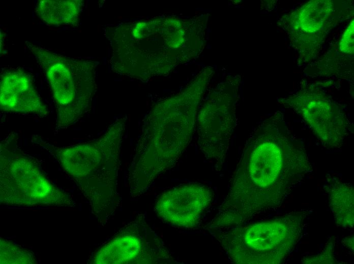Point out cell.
<instances>
[{
    "mask_svg": "<svg viewBox=\"0 0 354 264\" xmlns=\"http://www.w3.org/2000/svg\"><path fill=\"white\" fill-rule=\"evenodd\" d=\"M307 211L239 227L224 235L223 246L237 263L274 264L284 261L302 235Z\"/></svg>",
    "mask_w": 354,
    "mask_h": 264,
    "instance_id": "7a4b0ae2",
    "label": "cell"
},
{
    "mask_svg": "<svg viewBox=\"0 0 354 264\" xmlns=\"http://www.w3.org/2000/svg\"><path fill=\"white\" fill-rule=\"evenodd\" d=\"M78 1L43 0L38 1L36 12L44 22L51 25H72L78 18Z\"/></svg>",
    "mask_w": 354,
    "mask_h": 264,
    "instance_id": "9c48e42d",
    "label": "cell"
},
{
    "mask_svg": "<svg viewBox=\"0 0 354 264\" xmlns=\"http://www.w3.org/2000/svg\"><path fill=\"white\" fill-rule=\"evenodd\" d=\"M142 228L136 224L125 227L104 249L106 260L103 263H152L155 261L154 258H162L158 256L160 254L165 255L162 244L159 242L154 244V238H146L148 230L145 226Z\"/></svg>",
    "mask_w": 354,
    "mask_h": 264,
    "instance_id": "8992f818",
    "label": "cell"
},
{
    "mask_svg": "<svg viewBox=\"0 0 354 264\" xmlns=\"http://www.w3.org/2000/svg\"><path fill=\"white\" fill-rule=\"evenodd\" d=\"M353 20L349 24L341 39L339 48L347 53L353 52Z\"/></svg>",
    "mask_w": 354,
    "mask_h": 264,
    "instance_id": "8fae6325",
    "label": "cell"
},
{
    "mask_svg": "<svg viewBox=\"0 0 354 264\" xmlns=\"http://www.w3.org/2000/svg\"><path fill=\"white\" fill-rule=\"evenodd\" d=\"M213 192L200 184H187L164 193L158 200L155 210L164 221L182 227L195 225L212 201Z\"/></svg>",
    "mask_w": 354,
    "mask_h": 264,
    "instance_id": "277c9868",
    "label": "cell"
},
{
    "mask_svg": "<svg viewBox=\"0 0 354 264\" xmlns=\"http://www.w3.org/2000/svg\"><path fill=\"white\" fill-rule=\"evenodd\" d=\"M0 95L2 111L41 116L47 112L31 76L23 70H10L2 74Z\"/></svg>",
    "mask_w": 354,
    "mask_h": 264,
    "instance_id": "52a82bcc",
    "label": "cell"
},
{
    "mask_svg": "<svg viewBox=\"0 0 354 264\" xmlns=\"http://www.w3.org/2000/svg\"><path fill=\"white\" fill-rule=\"evenodd\" d=\"M331 2L313 1L304 5L300 11L299 24L305 31L319 30L331 11Z\"/></svg>",
    "mask_w": 354,
    "mask_h": 264,
    "instance_id": "30bf717a",
    "label": "cell"
},
{
    "mask_svg": "<svg viewBox=\"0 0 354 264\" xmlns=\"http://www.w3.org/2000/svg\"><path fill=\"white\" fill-rule=\"evenodd\" d=\"M297 107L315 136L329 148L341 146L350 124L341 110L328 99L306 96Z\"/></svg>",
    "mask_w": 354,
    "mask_h": 264,
    "instance_id": "5b68a950",
    "label": "cell"
},
{
    "mask_svg": "<svg viewBox=\"0 0 354 264\" xmlns=\"http://www.w3.org/2000/svg\"><path fill=\"white\" fill-rule=\"evenodd\" d=\"M44 70L55 100L60 124H72L80 112L79 60L27 42Z\"/></svg>",
    "mask_w": 354,
    "mask_h": 264,
    "instance_id": "3957f363",
    "label": "cell"
},
{
    "mask_svg": "<svg viewBox=\"0 0 354 264\" xmlns=\"http://www.w3.org/2000/svg\"><path fill=\"white\" fill-rule=\"evenodd\" d=\"M312 170L302 141L282 114H274L249 135L215 225L237 224L280 207Z\"/></svg>",
    "mask_w": 354,
    "mask_h": 264,
    "instance_id": "6da1fadb",
    "label": "cell"
},
{
    "mask_svg": "<svg viewBox=\"0 0 354 264\" xmlns=\"http://www.w3.org/2000/svg\"><path fill=\"white\" fill-rule=\"evenodd\" d=\"M328 189L330 207L337 224L343 227H353L352 185L334 179Z\"/></svg>",
    "mask_w": 354,
    "mask_h": 264,
    "instance_id": "ba28073f",
    "label": "cell"
}]
</instances>
